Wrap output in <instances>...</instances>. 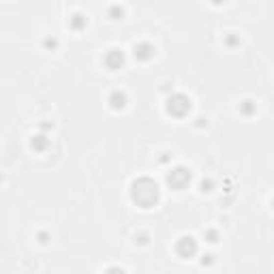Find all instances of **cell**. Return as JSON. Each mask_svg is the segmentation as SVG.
Segmentation results:
<instances>
[{"instance_id":"3957f363","label":"cell","mask_w":274,"mask_h":274,"mask_svg":"<svg viewBox=\"0 0 274 274\" xmlns=\"http://www.w3.org/2000/svg\"><path fill=\"white\" fill-rule=\"evenodd\" d=\"M165 112L172 116V118H186L191 112V99L182 95V92H176L165 101Z\"/></svg>"},{"instance_id":"8fae6325","label":"cell","mask_w":274,"mask_h":274,"mask_svg":"<svg viewBox=\"0 0 274 274\" xmlns=\"http://www.w3.org/2000/svg\"><path fill=\"white\" fill-rule=\"evenodd\" d=\"M255 112H257V105H255L253 101H244V103H240V114H242V116H253Z\"/></svg>"},{"instance_id":"5b68a950","label":"cell","mask_w":274,"mask_h":274,"mask_svg":"<svg viewBox=\"0 0 274 274\" xmlns=\"http://www.w3.org/2000/svg\"><path fill=\"white\" fill-rule=\"evenodd\" d=\"M125 62H126L125 51L118 50V48L109 50L107 54L103 56V65H105V69H107V71H120V69L125 67Z\"/></svg>"},{"instance_id":"9c48e42d","label":"cell","mask_w":274,"mask_h":274,"mask_svg":"<svg viewBox=\"0 0 274 274\" xmlns=\"http://www.w3.org/2000/svg\"><path fill=\"white\" fill-rule=\"evenodd\" d=\"M69 26H71V30L79 32V30H86V26H88V17L84 13H73L69 17Z\"/></svg>"},{"instance_id":"5bb4252c","label":"cell","mask_w":274,"mask_h":274,"mask_svg":"<svg viewBox=\"0 0 274 274\" xmlns=\"http://www.w3.org/2000/svg\"><path fill=\"white\" fill-rule=\"evenodd\" d=\"M43 45H45V48H48V50H56V48H58V41H56V39H50V37H48V39L43 41Z\"/></svg>"},{"instance_id":"6da1fadb","label":"cell","mask_w":274,"mask_h":274,"mask_svg":"<svg viewBox=\"0 0 274 274\" xmlns=\"http://www.w3.org/2000/svg\"><path fill=\"white\" fill-rule=\"evenodd\" d=\"M129 195H131V201L135 203L137 208L148 210V208H154L156 203H159L161 189H159V184H156L152 178L144 176V178H137L135 182L131 184Z\"/></svg>"},{"instance_id":"8992f818","label":"cell","mask_w":274,"mask_h":274,"mask_svg":"<svg viewBox=\"0 0 274 274\" xmlns=\"http://www.w3.org/2000/svg\"><path fill=\"white\" fill-rule=\"evenodd\" d=\"M156 54L154 45L148 43V41H142V43H135V48H133V58H135L137 62H148L152 60Z\"/></svg>"},{"instance_id":"9a60e30c","label":"cell","mask_w":274,"mask_h":274,"mask_svg":"<svg viewBox=\"0 0 274 274\" xmlns=\"http://www.w3.org/2000/svg\"><path fill=\"white\" fill-rule=\"evenodd\" d=\"M240 43V39L238 37H227V45H231V48H234V45H238Z\"/></svg>"},{"instance_id":"30bf717a","label":"cell","mask_w":274,"mask_h":274,"mask_svg":"<svg viewBox=\"0 0 274 274\" xmlns=\"http://www.w3.org/2000/svg\"><path fill=\"white\" fill-rule=\"evenodd\" d=\"M107 17H109V20H114V22H118V20L125 17V9H122L120 4H112L109 11H107Z\"/></svg>"},{"instance_id":"52a82bcc","label":"cell","mask_w":274,"mask_h":274,"mask_svg":"<svg viewBox=\"0 0 274 274\" xmlns=\"http://www.w3.org/2000/svg\"><path fill=\"white\" fill-rule=\"evenodd\" d=\"M107 103H109V107H112L114 112H122V109L126 107V95L122 90H114L112 95L107 97Z\"/></svg>"},{"instance_id":"ac0fdd59","label":"cell","mask_w":274,"mask_h":274,"mask_svg":"<svg viewBox=\"0 0 274 274\" xmlns=\"http://www.w3.org/2000/svg\"><path fill=\"white\" fill-rule=\"evenodd\" d=\"M39 240H41V244H45L48 242V234H39Z\"/></svg>"},{"instance_id":"7a4b0ae2","label":"cell","mask_w":274,"mask_h":274,"mask_svg":"<svg viewBox=\"0 0 274 274\" xmlns=\"http://www.w3.org/2000/svg\"><path fill=\"white\" fill-rule=\"evenodd\" d=\"M191 180H193V174H191L189 167H182V165L174 167V170H170V172L165 174V184L170 186L172 191H184V189H189Z\"/></svg>"},{"instance_id":"e0dca14e","label":"cell","mask_w":274,"mask_h":274,"mask_svg":"<svg viewBox=\"0 0 274 274\" xmlns=\"http://www.w3.org/2000/svg\"><path fill=\"white\" fill-rule=\"evenodd\" d=\"M210 2H212V4H214V7H221V4H225V2H227V0H210Z\"/></svg>"},{"instance_id":"2e32d148","label":"cell","mask_w":274,"mask_h":274,"mask_svg":"<svg viewBox=\"0 0 274 274\" xmlns=\"http://www.w3.org/2000/svg\"><path fill=\"white\" fill-rule=\"evenodd\" d=\"M212 264V255H203V259H201V266H210Z\"/></svg>"},{"instance_id":"277c9868","label":"cell","mask_w":274,"mask_h":274,"mask_svg":"<svg viewBox=\"0 0 274 274\" xmlns=\"http://www.w3.org/2000/svg\"><path fill=\"white\" fill-rule=\"evenodd\" d=\"M176 255L178 257H182V259H191V257H195L197 255V250H199V247H197V240L193 236H182V238H178L176 240Z\"/></svg>"},{"instance_id":"ba28073f","label":"cell","mask_w":274,"mask_h":274,"mask_svg":"<svg viewBox=\"0 0 274 274\" xmlns=\"http://www.w3.org/2000/svg\"><path fill=\"white\" fill-rule=\"evenodd\" d=\"M30 148L34 152H45V150L50 148V137L45 135V133H37V135L30 139Z\"/></svg>"},{"instance_id":"d6986e66","label":"cell","mask_w":274,"mask_h":274,"mask_svg":"<svg viewBox=\"0 0 274 274\" xmlns=\"http://www.w3.org/2000/svg\"><path fill=\"white\" fill-rule=\"evenodd\" d=\"M272 210H274V197H272Z\"/></svg>"},{"instance_id":"4fadbf2b","label":"cell","mask_w":274,"mask_h":274,"mask_svg":"<svg viewBox=\"0 0 274 274\" xmlns=\"http://www.w3.org/2000/svg\"><path fill=\"white\" fill-rule=\"evenodd\" d=\"M214 189V182H212V180H206V178H203L201 180V182H199V191H201V193H210V191H212Z\"/></svg>"},{"instance_id":"7c38bea8","label":"cell","mask_w":274,"mask_h":274,"mask_svg":"<svg viewBox=\"0 0 274 274\" xmlns=\"http://www.w3.org/2000/svg\"><path fill=\"white\" fill-rule=\"evenodd\" d=\"M203 238H206V242H210V244H217L219 242V231L217 229H206L203 231Z\"/></svg>"}]
</instances>
